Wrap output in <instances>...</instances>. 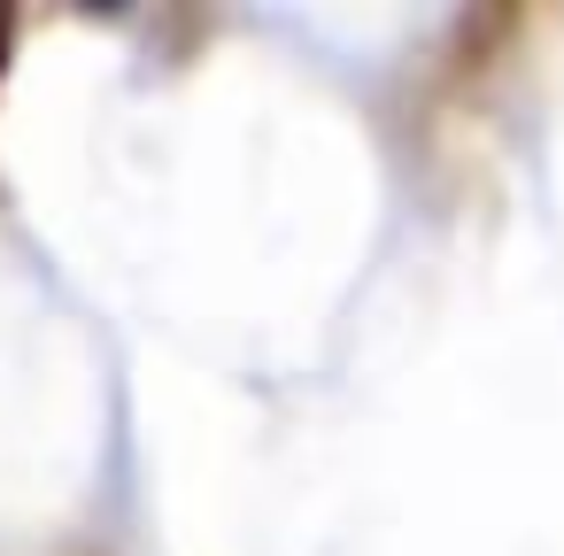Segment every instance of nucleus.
Segmentation results:
<instances>
[{
    "label": "nucleus",
    "instance_id": "f257e3e1",
    "mask_svg": "<svg viewBox=\"0 0 564 556\" xmlns=\"http://www.w3.org/2000/svg\"><path fill=\"white\" fill-rule=\"evenodd\" d=\"M9 32H17V17H9V9H0V47H9Z\"/></svg>",
    "mask_w": 564,
    "mask_h": 556
}]
</instances>
